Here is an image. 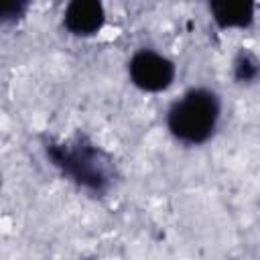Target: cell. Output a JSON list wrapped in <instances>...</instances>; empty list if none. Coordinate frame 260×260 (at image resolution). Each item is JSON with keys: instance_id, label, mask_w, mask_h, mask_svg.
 <instances>
[{"instance_id": "6", "label": "cell", "mask_w": 260, "mask_h": 260, "mask_svg": "<svg viewBox=\"0 0 260 260\" xmlns=\"http://www.w3.org/2000/svg\"><path fill=\"white\" fill-rule=\"evenodd\" d=\"M260 75V61L250 51H240L234 59V77L240 83H250Z\"/></svg>"}, {"instance_id": "4", "label": "cell", "mask_w": 260, "mask_h": 260, "mask_svg": "<svg viewBox=\"0 0 260 260\" xmlns=\"http://www.w3.org/2000/svg\"><path fill=\"white\" fill-rule=\"evenodd\" d=\"M106 20L102 2L98 0H73L63 12V26L77 37L95 35Z\"/></svg>"}, {"instance_id": "3", "label": "cell", "mask_w": 260, "mask_h": 260, "mask_svg": "<svg viewBox=\"0 0 260 260\" xmlns=\"http://www.w3.org/2000/svg\"><path fill=\"white\" fill-rule=\"evenodd\" d=\"M128 75L144 91H162L175 79V65L152 49H140L128 61Z\"/></svg>"}, {"instance_id": "7", "label": "cell", "mask_w": 260, "mask_h": 260, "mask_svg": "<svg viewBox=\"0 0 260 260\" xmlns=\"http://www.w3.org/2000/svg\"><path fill=\"white\" fill-rule=\"evenodd\" d=\"M24 10H26V2H8V4L2 6L0 18L6 20V22L8 20H16V18H20L24 14Z\"/></svg>"}, {"instance_id": "5", "label": "cell", "mask_w": 260, "mask_h": 260, "mask_svg": "<svg viewBox=\"0 0 260 260\" xmlns=\"http://www.w3.org/2000/svg\"><path fill=\"white\" fill-rule=\"evenodd\" d=\"M211 16L219 28H234V26H250L254 20V4L252 2H209Z\"/></svg>"}, {"instance_id": "2", "label": "cell", "mask_w": 260, "mask_h": 260, "mask_svg": "<svg viewBox=\"0 0 260 260\" xmlns=\"http://www.w3.org/2000/svg\"><path fill=\"white\" fill-rule=\"evenodd\" d=\"M219 98L207 87L185 91L167 112L171 134L185 144H203L217 126Z\"/></svg>"}, {"instance_id": "1", "label": "cell", "mask_w": 260, "mask_h": 260, "mask_svg": "<svg viewBox=\"0 0 260 260\" xmlns=\"http://www.w3.org/2000/svg\"><path fill=\"white\" fill-rule=\"evenodd\" d=\"M45 150L51 162L77 185L93 193H104L110 187L112 181L110 160L85 136L77 134L65 142L49 140Z\"/></svg>"}]
</instances>
